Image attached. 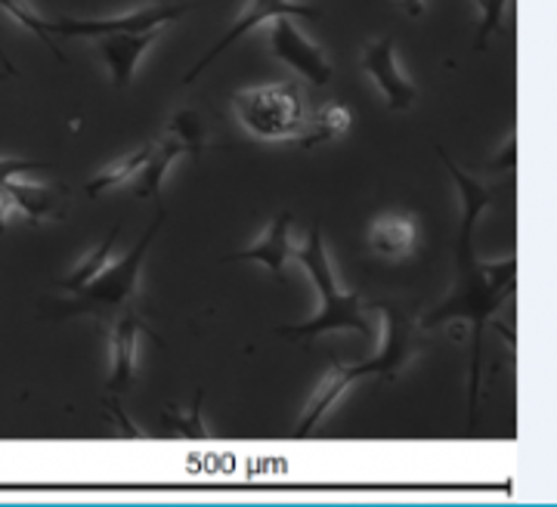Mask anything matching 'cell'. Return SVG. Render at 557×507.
I'll list each match as a JSON object with an SVG mask.
<instances>
[{"label":"cell","instance_id":"4fadbf2b","mask_svg":"<svg viewBox=\"0 0 557 507\" xmlns=\"http://www.w3.org/2000/svg\"><path fill=\"white\" fill-rule=\"evenodd\" d=\"M292 220L295 214L292 211H282V214L273 217V223L267 226V233L260 235L258 245H251V248H245V251L230 253V257H223V263H230V260H255L260 267H267L273 275L285 273V263L295 257V248H292Z\"/></svg>","mask_w":557,"mask_h":507},{"label":"cell","instance_id":"277c9868","mask_svg":"<svg viewBox=\"0 0 557 507\" xmlns=\"http://www.w3.org/2000/svg\"><path fill=\"white\" fill-rule=\"evenodd\" d=\"M0 10L10 13L20 22L22 28L35 32L60 59H65L53 44L57 38H102V35H119V32H149L161 28L168 22L180 20L193 10V3H152V7H139L134 13H121V16H106V20H72V16H57V20H44L40 13L28 10L22 0H0Z\"/></svg>","mask_w":557,"mask_h":507},{"label":"cell","instance_id":"7c38bea8","mask_svg":"<svg viewBox=\"0 0 557 507\" xmlns=\"http://www.w3.org/2000/svg\"><path fill=\"white\" fill-rule=\"evenodd\" d=\"M161 28H149V32H119V35H102L97 40V50L106 59L109 72H112V84L124 90L134 75H137V65L143 53L159 40Z\"/></svg>","mask_w":557,"mask_h":507},{"label":"cell","instance_id":"8992f818","mask_svg":"<svg viewBox=\"0 0 557 507\" xmlns=\"http://www.w3.org/2000/svg\"><path fill=\"white\" fill-rule=\"evenodd\" d=\"M233 112L260 139H295L304 124V97L295 84H267L233 94Z\"/></svg>","mask_w":557,"mask_h":507},{"label":"cell","instance_id":"7402d4cb","mask_svg":"<svg viewBox=\"0 0 557 507\" xmlns=\"http://www.w3.org/2000/svg\"><path fill=\"white\" fill-rule=\"evenodd\" d=\"M20 214L16 211V201H13V196H10V189H7V183L0 180V230L13 220V217Z\"/></svg>","mask_w":557,"mask_h":507},{"label":"cell","instance_id":"d6986e66","mask_svg":"<svg viewBox=\"0 0 557 507\" xmlns=\"http://www.w3.org/2000/svg\"><path fill=\"white\" fill-rule=\"evenodd\" d=\"M478 3H480V10H483V22H480V28H478L474 50H483V47H486V40L493 38L498 28H502V16H505L508 0H478Z\"/></svg>","mask_w":557,"mask_h":507},{"label":"cell","instance_id":"30bf717a","mask_svg":"<svg viewBox=\"0 0 557 507\" xmlns=\"http://www.w3.org/2000/svg\"><path fill=\"white\" fill-rule=\"evenodd\" d=\"M362 69L372 75L375 87L381 90V97L387 102V109L394 112H406L416 102V84L399 72L397 53H394V38L372 40L362 50Z\"/></svg>","mask_w":557,"mask_h":507},{"label":"cell","instance_id":"ac0fdd59","mask_svg":"<svg viewBox=\"0 0 557 507\" xmlns=\"http://www.w3.org/2000/svg\"><path fill=\"white\" fill-rule=\"evenodd\" d=\"M119 233H121V223H115V230L106 235V238H102V242H100V245H97V248H94V251L87 253V260L81 263L78 270L69 275V279H62L60 288H65V292H69V294L78 292V288H84V285H87V282L94 279V275L100 273L102 267L109 263V253H112V248H115V242H119Z\"/></svg>","mask_w":557,"mask_h":507},{"label":"cell","instance_id":"cb8c5ba5","mask_svg":"<svg viewBox=\"0 0 557 507\" xmlns=\"http://www.w3.org/2000/svg\"><path fill=\"white\" fill-rule=\"evenodd\" d=\"M7 75H13V72H0V81L7 78Z\"/></svg>","mask_w":557,"mask_h":507},{"label":"cell","instance_id":"e0dca14e","mask_svg":"<svg viewBox=\"0 0 557 507\" xmlns=\"http://www.w3.org/2000/svg\"><path fill=\"white\" fill-rule=\"evenodd\" d=\"M149 152H152V143L139 146L134 156L121 158V161H115L112 168H106L102 174H97L94 180H90V183H87V196L100 198L106 189H115V186H124V183H131V180L139 174V168L146 164Z\"/></svg>","mask_w":557,"mask_h":507},{"label":"cell","instance_id":"52a82bcc","mask_svg":"<svg viewBox=\"0 0 557 507\" xmlns=\"http://www.w3.org/2000/svg\"><path fill=\"white\" fill-rule=\"evenodd\" d=\"M205 149H211V139H205L199 121L193 115L174 118L171 127L164 131V137L152 143V152L146 158V164L139 168L137 198L161 201V183H164V174L171 171V164L180 156H201Z\"/></svg>","mask_w":557,"mask_h":507},{"label":"cell","instance_id":"5b68a950","mask_svg":"<svg viewBox=\"0 0 557 507\" xmlns=\"http://www.w3.org/2000/svg\"><path fill=\"white\" fill-rule=\"evenodd\" d=\"M161 223H164V211L156 217V223L143 233V238L121 260L106 263L100 273L94 275L84 288L72 292L75 297L65 304L62 316H81V312H87V316H97L102 322H112L124 310H134L137 307L143 260L149 253V245L156 242Z\"/></svg>","mask_w":557,"mask_h":507},{"label":"cell","instance_id":"2e32d148","mask_svg":"<svg viewBox=\"0 0 557 507\" xmlns=\"http://www.w3.org/2000/svg\"><path fill=\"white\" fill-rule=\"evenodd\" d=\"M350 121H354L350 109H344V106H322L317 112L304 115V124H300L295 143H298L300 149H317V146L329 143V139L344 137Z\"/></svg>","mask_w":557,"mask_h":507},{"label":"cell","instance_id":"603a6c76","mask_svg":"<svg viewBox=\"0 0 557 507\" xmlns=\"http://www.w3.org/2000/svg\"><path fill=\"white\" fill-rule=\"evenodd\" d=\"M397 3L403 7V13H406L409 20H421L424 10H428V0H397Z\"/></svg>","mask_w":557,"mask_h":507},{"label":"cell","instance_id":"5bb4252c","mask_svg":"<svg viewBox=\"0 0 557 507\" xmlns=\"http://www.w3.org/2000/svg\"><path fill=\"white\" fill-rule=\"evenodd\" d=\"M369 251L384 260H406L418 248L416 214H384L369 226Z\"/></svg>","mask_w":557,"mask_h":507},{"label":"cell","instance_id":"8fae6325","mask_svg":"<svg viewBox=\"0 0 557 507\" xmlns=\"http://www.w3.org/2000/svg\"><path fill=\"white\" fill-rule=\"evenodd\" d=\"M112 371H109V381H106V391L112 399H119L121 393H127L137 384V341L139 332L152 334L149 325H143V319L134 310H124L115 316L112 322ZM156 337V334H152Z\"/></svg>","mask_w":557,"mask_h":507},{"label":"cell","instance_id":"ffe728a7","mask_svg":"<svg viewBox=\"0 0 557 507\" xmlns=\"http://www.w3.org/2000/svg\"><path fill=\"white\" fill-rule=\"evenodd\" d=\"M35 171H50V164L47 161H28V158H0V180L35 174Z\"/></svg>","mask_w":557,"mask_h":507},{"label":"cell","instance_id":"7a4b0ae2","mask_svg":"<svg viewBox=\"0 0 557 507\" xmlns=\"http://www.w3.org/2000/svg\"><path fill=\"white\" fill-rule=\"evenodd\" d=\"M384 310V322H387V334H384V347H381L379 356L366 359V362H357V366H344L335 359V369L332 374L319 384V391L313 393L310 406L300 415L298 428H295V436H307L319 428V421L329 415V409L338 403L344 391H350L357 384L359 378H369V374H379V378H387L394 381L399 371L406 369V362L416 356L421 347H424V332L418 329L416 316L409 310H403L399 304H381Z\"/></svg>","mask_w":557,"mask_h":507},{"label":"cell","instance_id":"3957f363","mask_svg":"<svg viewBox=\"0 0 557 507\" xmlns=\"http://www.w3.org/2000/svg\"><path fill=\"white\" fill-rule=\"evenodd\" d=\"M300 267L310 273L313 285L319 292V310L310 322H300V325H285L276 334H285L292 341H310L319 334H335V332H354L362 337H372V325L366 319V307H362V297L357 292H344L335 279L332 270V260L325 251V242H322V226L313 223V230L307 235V242L295 248V257Z\"/></svg>","mask_w":557,"mask_h":507},{"label":"cell","instance_id":"9a60e30c","mask_svg":"<svg viewBox=\"0 0 557 507\" xmlns=\"http://www.w3.org/2000/svg\"><path fill=\"white\" fill-rule=\"evenodd\" d=\"M3 183H7L10 196L16 201V211L22 217H28L32 223H44V220L62 217L65 196H69L65 186H22V183H16V176H10Z\"/></svg>","mask_w":557,"mask_h":507},{"label":"cell","instance_id":"6da1fadb","mask_svg":"<svg viewBox=\"0 0 557 507\" xmlns=\"http://www.w3.org/2000/svg\"><path fill=\"white\" fill-rule=\"evenodd\" d=\"M446 171L453 174L461 196V230H458V251H456V282L446 300H440L437 307L424 316H418V329L431 332L449 322H468L471 329V393H468V411L474 421L478 411V384H480V356H483V332L493 322V316L502 310V304L518 292V257H505V260H480L474 251V230H478L480 214L486 211V205L493 201V193L468 176L453 158L443 149H437Z\"/></svg>","mask_w":557,"mask_h":507},{"label":"cell","instance_id":"9c48e42d","mask_svg":"<svg viewBox=\"0 0 557 507\" xmlns=\"http://www.w3.org/2000/svg\"><path fill=\"white\" fill-rule=\"evenodd\" d=\"M278 16H292V20H295V16H298V20L300 16H304V20H319L313 7H304V3H298V0H248V7L242 10L239 20L233 22V25L226 28V35H223V38H220L218 44H214V47H211V50L196 62V65H193V72L183 78V84H193V81L199 78L201 72H205V69H208V65H211L223 50H230V47H233L239 38H245L248 32L260 28L263 22L278 20Z\"/></svg>","mask_w":557,"mask_h":507},{"label":"cell","instance_id":"44dd1931","mask_svg":"<svg viewBox=\"0 0 557 507\" xmlns=\"http://www.w3.org/2000/svg\"><path fill=\"white\" fill-rule=\"evenodd\" d=\"M201 396H205V391L196 393V403H193V415H189V418H180V421L171 424L177 433H186V436H205V428H201Z\"/></svg>","mask_w":557,"mask_h":507},{"label":"cell","instance_id":"ba28073f","mask_svg":"<svg viewBox=\"0 0 557 507\" xmlns=\"http://www.w3.org/2000/svg\"><path fill=\"white\" fill-rule=\"evenodd\" d=\"M270 47L288 69H295L300 78L310 81L313 87H325L332 81V62L322 53V47L313 44L292 22V16H278L270 28Z\"/></svg>","mask_w":557,"mask_h":507}]
</instances>
